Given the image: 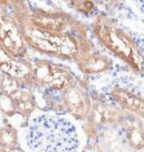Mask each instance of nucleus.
<instances>
[{"instance_id": "1", "label": "nucleus", "mask_w": 144, "mask_h": 152, "mask_svg": "<svg viewBox=\"0 0 144 152\" xmlns=\"http://www.w3.org/2000/svg\"><path fill=\"white\" fill-rule=\"evenodd\" d=\"M8 3L27 47L45 55L75 62L87 54L96 51L88 36L50 33L36 28L26 18L24 1H8Z\"/></svg>"}, {"instance_id": "2", "label": "nucleus", "mask_w": 144, "mask_h": 152, "mask_svg": "<svg viewBox=\"0 0 144 152\" xmlns=\"http://www.w3.org/2000/svg\"><path fill=\"white\" fill-rule=\"evenodd\" d=\"M25 141L32 152H76L79 138L68 120L40 115L30 121Z\"/></svg>"}, {"instance_id": "3", "label": "nucleus", "mask_w": 144, "mask_h": 152, "mask_svg": "<svg viewBox=\"0 0 144 152\" xmlns=\"http://www.w3.org/2000/svg\"><path fill=\"white\" fill-rule=\"evenodd\" d=\"M93 33L107 50L136 71L142 72L143 55L132 36L114 18L100 14L93 21Z\"/></svg>"}, {"instance_id": "4", "label": "nucleus", "mask_w": 144, "mask_h": 152, "mask_svg": "<svg viewBox=\"0 0 144 152\" xmlns=\"http://www.w3.org/2000/svg\"><path fill=\"white\" fill-rule=\"evenodd\" d=\"M24 11L28 21L41 31L58 34H74L88 36L86 24L78 20L70 13L62 10H45L31 8L24 1Z\"/></svg>"}, {"instance_id": "5", "label": "nucleus", "mask_w": 144, "mask_h": 152, "mask_svg": "<svg viewBox=\"0 0 144 152\" xmlns=\"http://www.w3.org/2000/svg\"><path fill=\"white\" fill-rule=\"evenodd\" d=\"M73 76L66 66L48 60H36L32 64V76L30 83L37 86H46L55 90L69 87Z\"/></svg>"}, {"instance_id": "6", "label": "nucleus", "mask_w": 144, "mask_h": 152, "mask_svg": "<svg viewBox=\"0 0 144 152\" xmlns=\"http://www.w3.org/2000/svg\"><path fill=\"white\" fill-rule=\"evenodd\" d=\"M0 8V46L10 56L22 59L27 54V46L20 33V28L11 11L5 10L4 3Z\"/></svg>"}, {"instance_id": "7", "label": "nucleus", "mask_w": 144, "mask_h": 152, "mask_svg": "<svg viewBox=\"0 0 144 152\" xmlns=\"http://www.w3.org/2000/svg\"><path fill=\"white\" fill-rule=\"evenodd\" d=\"M0 71L5 76L17 80L18 82L30 83L32 64L24 59L12 57L0 46Z\"/></svg>"}, {"instance_id": "8", "label": "nucleus", "mask_w": 144, "mask_h": 152, "mask_svg": "<svg viewBox=\"0 0 144 152\" xmlns=\"http://www.w3.org/2000/svg\"><path fill=\"white\" fill-rule=\"evenodd\" d=\"M80 70L87 74H96L108 71L112 67V60L109 56L100 54L96 51L76 61Z\"/></svg>"}, {"instance_id": "9", "label": "nucleus", "mask_w": 144, "mask_h": 152, "mask_svg": "<svg viewBox=\"0 0 144 152\" xmlns=\"http://www.w3.org/2000/svg\"><path fill=\"white\" fill-rule=\"evenodd\" d=\"M67 88L68 89L65 95L66 104L69 111L77 117L86 116L89 111V100L87 96L77 87L72 86V84Z\"/></svg>"}, {"instance_id": "10", "label": "nucleus", "mask_w": 144, "mask_h": 152, "mask_svg": "<svg viewBox=\"0 0 144 152\" xmlns=\"http://www.w3.org/2000/svg\"><path fill=\"white\" fill-rule=\"evenodd\" d=\"M112 95L121 107L134 113H138V114L140 113V115H142L143 100L141 97L136 96L122 88H114L112 91Z\"/></svg>"}, {"instance_id": "11", "label": "nucleus", "mask_w": 144, "mask_h": 152, "mask_svg": "<svg viewBox=\"0 0 144 152\" xmlns=\"http://www.w3.org/2000/svg\"><path fill=\"white\" fill-rule=\"evenodd\" d=\"M0 146L4 149L17 147V135L11 127H5L0 130Z\"/></svg>"}, {"instance_id": "12", "label": "nucleus", "mask_w": 144, "mask_h": 152, "mask_svg": "<svg viewBox=\"0 0 144 152\" xmlns=\"http://www.w3.org/2000/svg\"><path fill=\"white\" fill-rule=\"evenodd\" d=\"M0 110L6 115H13L16 112L15 104L13 99L9 94H6L4 92L0 94Z\"/></svg>"}, {"instance_id": "13", "label": "nucleus", "mask_w": 144, "mask_h": 152, "mask_svg": "<svg viewBox=\"0 0 144 152\" xmlns=\"http://www.w3.org/2000/svg\"><path fill=\"white\" fill-rule=\"evenodd\" d=\"M69 4H72V7L76 9L78 12L83 13L85 15H89L93 13L95 9V4L93 1H87V0H83V1H70Z\"/></svg>"}, {"instance_id": "14", "label": "nucleus", "mask_w": 144, "mask_h": 152, "mask_svg": "<svg viewBox=\"0 0 144 152\" xmlns=\"http://www.w3.org/2000/svg\"><path fill=\"white\" fill-rule=\"evenodd\" d=\"M1 88L2 92L11 95L12 94H14V92L19 89V82L17 80L8 77V76H5L1 82Z\"/></svg>"}, {"instance_id": "15", "label": "nucleus", "mask_w": 144, "mask_h": 152, "mask_svg": "<svg viewBox=\"0 0 144 152\" xmlns=\"http://www.w3.org/2000/svg\"><path fill=\"white\" fill-rule=\"evenodd\" d=\"M8 152H24V151L21 150L20 148H18V147H14V148H12V149H9Z\"/></svg>"}]
</instances>
